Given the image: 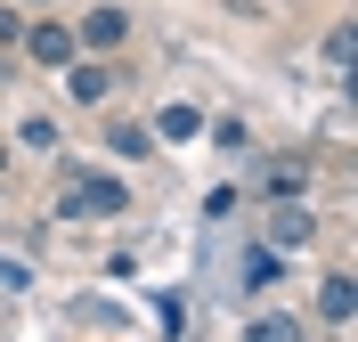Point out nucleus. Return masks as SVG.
I'll return each instance as SVG.
<instances>
[{
  "label": "nucleus",
  "instance_id": "nucleus-1",
  "mask_svg": "<svg viewBox=\"0 0 358 342\" xmlns=\"http://www.w3.org/2000/svg\"><path fill=\"white\" fill-rule=\"evenodd\" d=\"M57 212H66V220H122V212H131V187L98 171V180L66 187V204H57Z\"/></svg>",
  "mask_w": 358,
  "mask_h": 342
},
{
  "label": "nucleus",
  "instance_id": "nucleus-2",
  "mask_svg": "<svg viewBox=\"0 0 358 342\" xmlns=\"http://www.w3.org/2000/svg\"><path fill=\"white\" fill-rule=\"evenodd\" d=\"M17 41L33 49V66H73V57H82V49H73V24H57V17H41V24H24Z\"/></svg>",
  "mask_w": 358,
  "mask_h": 342
},
{
  "label": "nucleus",
  "instance_id": "nucleus-3",
  "mask_svg": "<svg viewBox=\"0 0 358 342\" xmlns=\"http://www.w3.org/2000/svg\"><path fill=\"white\" fill-rule=\"evenodd\" d=\"M131 41V17L122 8H90L82 24H73V49H90V57H106V49H122Z\"/></svg>",
  "mask_w": 358,
  "mask_h": 342
},
{
  "label": "nucleus",
  "instance_id": "nucleus-4",
  "mask_svg": "<svg viewBox=\"0 0 358 342\" xmlns=\"http://www.w3.org/2000/svg\"><path fill=\"white\" fill-rule=\"evenodd\" d=\"M66 98H73V106H106V98H114V73L98 66V57H73V66H66Z\"/></svg>",
  "mask_w": 358,
  "mask_h": 342
},
{
  "label": "nucleus",
  "instance_id": "nucleus-5",
  "mask_svg": "<svg viewBox=\"0 0 358 342\" xmlns=\"http://www.w3.org/2000/svg\"><path fill=\"white\" fill-rule=\"evenodd\" d=\"M310 236H317L310 204H293V196H285V204L268 212V245H277V252H293V245H310Z\"/></svg>",
  "mask_w": 358,
  "mask_h": 342
},
{
  "label": "nucleus",
  "instance_id": "nucleus-6",
  "mask_svg": "<svg viewBox=\"0 0 358 342\" xmlns=\"http://www.w3.org/2000/svg\"><path fill=\"white\" fill-rule=\"evenodd\" d=\"M317 310H326L334 326H350L358 318V285H350V277H326V285H317Z\"/></svg>",
  "mask_w": 358,
  "mask_h": 342
},
{
  "label": "nucleus",
  "instance_id": "nucleus-7",
  "mask_svg": "<svg viewBox=\"0 0 358 342\" xmlns=\"http://www.w3.org/2000/svg\"><path fill=\"white\" fill-rule=\"evenodd\" d=\"M261 187L277 196V204H285V196H301V187H310V155H301V163H268V171H261Z\"/></svg>",
  "mask_w": 358,
  "mask_h": 342
},
{
  "label": "nucleus",
  "instance_id": "nucleus-8",
  "mask_svg": "<svg viewBox=\"0 0 358 342\" xmlns=\"http://www.w3.org/2000/svg\"><path fill=\"white\" fill-rule=\"evenodd\" d=\"M106 155H155V131L147 122H106Z\"/></svg>",
  "mask_w": 358,
  "mask_h": 342
},
{
  "label": "nucleus",
  "instance_id": "nucleus-9",
  "mask_svg": "<svg viewBox=\"0 0 358 342\" xmlns=\"http://www.w3.org/2000/svg\"><path fill=\"white\" fill-rule=\"evenodd\" d=\"M147 131H155V138H171V147H179V138H196V131H203V114H196V106H163L155 122H147Z\"/></svg>",
  "mask_w": 358,
  "mask_h": 342
},
{
  "label": "nucleus",
  "instance_id": "nucleus-10",
  "mask_svg": "<svg viewBox=\"0 0 358 342\" xmlns=\"http://www.w3.org/2000/svg\"><path fill=\"white\" fill-rule=\"evenodd\" d=\"M24 147H33V155H57V122L33 114V122H24Z\"/></svg>",
  "mask_w": 358,
  "mask_h": 342
},
{
  "label": "nucleus",
  "instance_id": "nucleus-11",
  "mask_svg": "<svg viewBox=\"0 0 358 342\" xmlns=\"http://www.w3.org/2000/svg\"><path fill=\"white\" fill-rule=\"evenodd\" d=\"M252 342H301V326L293 318H252Z\"/></svg>",
  "mask_w": 358,
  "mask_h": 342
},
{
  "label": "nucleus",
  "instance_id": "nucleus-12",
  "mask_svg": "<svg viewBox=\"0 0 358 342\" xmlns=\"http://www.w3.org/2000/svg\"><path fill=\"white\" fill-rule=\"evenodd\" d=\"M245 285H252V294H261V285H277V252H252V261H245Z\"/></svg>",
  "mask_w": 358,
  "mask_h": 342
},
{
  "label": "nucleus",
  "instance_id": "nucleus-13",
  "mask_svg": "<svg viewBox=\"0 0 358 342\" xmlns=\"http://www.w3.org/2000/svg\"><path fill=\"white\" fill-rule=\"evenodd\" d=\"M350 49H358V33H350V24H334V33H326V57H334V66H350Z\"/></svg>",
  "mask_w": 358,
  "mask_h": 342
},
{
  "label": "nucleus",
  "instance_id": "nucleus-14",
  "mask_svg": "<svg viewBox=\"0 0 358 342\" xmlns=\"http://www.w3.org/2000/svg\"><path fill=\"white\" fill-rule=\"evenodd\" d=\"M17 33H24V17H17V8H0V41H17Z\"/></svg>",
  "mask_w": 358,
  "mask_h": 342
},
{
  "label": "nucleus",
  "instance_id": "nucleus-15",
  "mask_svg": "<svg viewBox=\"0 0 358 342\" xmlns=\"http://www.w3.org/2000/svg\"><path fill=\"white\" fill-rule=\"evenodd\" d=\"M8 163H17V147H8V138H0V171H8Z\"/></svg>",
  "mask_w": 358,
  "mask_h": 342
}]
</instances>
